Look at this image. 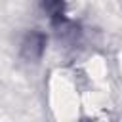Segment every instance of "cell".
I'll list each match as a JSON object with an SVG mask.
<instances>
[{
    "instance_id": "1",
    "label": "cell",
    "mask_w": 122,
    "mask_h": 122,
    "mask_svg": "<svg viewBox=\"0 0 122 122\" xmlns=\"http://www.w3.org/2000/svg\"><path fill=\"white\" fill-rule=\"evenodd\" d=\"M42 8L46 10V13L53 25H63L67 21L63 0H42Z\"/></svg>"
},
{
    "instance_id": "2",
    "label": "cell",
    "mask_w": 122,
    "mask_h": 122,
    "mask_svg": "<svg viewBox=\"0 0 122 122\" xmlns=\"http://www.w3.org/2000/svg\"><path fill=\"white\" fill-rule=\"evenodd\" d=\"M44 44H46L44 34L34 32V34H30V36H29V40L25 42V48H27V50H30V57H32V55H34V57H40V55H42V51H44Z\"/></svg>"
}]
</instances>
